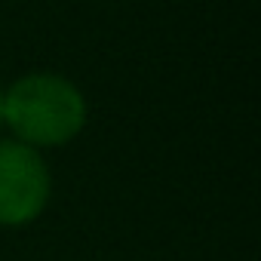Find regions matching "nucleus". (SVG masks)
Returning a JSON list of instances; mask_svg holds the SVG:
<instances>
[{
    "label": "nucleus",
    "instance_id": "obj_1",
    "mask_svg": "<svg viewBox=\"0 0 261 261\" xmlns=\"http://www.w3.org/2000/svg\"><path fill=\"white\" fill-rule=\"evenodd\" d=\"M89 120L80 86L53 71H34L4 89V126L16 142L43 151L74 142Z\"/></svg>",
    "mask_w": 261,
    "mask_h": 261
},
{
    "label": "nucleus",
    "instance_id": "obj_3",
    "mask_svg": "<svg viewBox=\"0 0 261 261\" xmlns=\"http://www.w3.org/2000/svg\"><path fill=\"white\" fill-rule=\"evenodd\" d=\"M0 129H4V89H0Z\"/></svg>",
    "mask_w": 261,
    "mask_h": 261
},
{
    "label": "nucleus",
    "instance_id": "obj_2",
    "mask_svg": "<svg viewBox=\"0 0 261 261\" xmlns=\"http://www.w3.org/2000/svg\"><path fill=\"white\" fill-rule=\"evenodd\" d=\"M53 197V175L40 151L0 142V227H25L43 215Z\"/></svg>",
    "mask_w": 261,
    "mask_h": 261
}]
</instances>
